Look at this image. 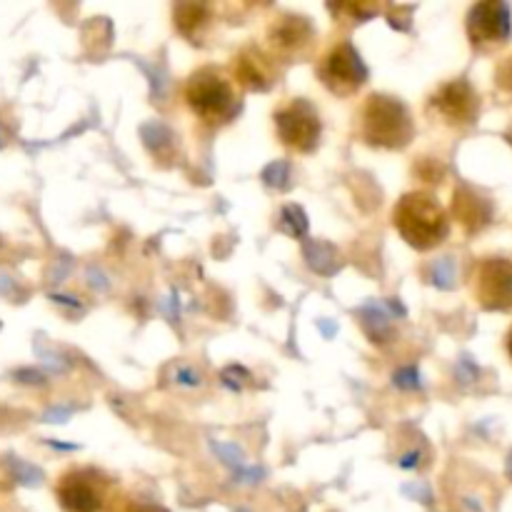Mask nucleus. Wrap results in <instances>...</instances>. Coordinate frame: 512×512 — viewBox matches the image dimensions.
<instances>
[{"instance_id": "f257e3e1", "label": "nucleus", "mask_w": 512, "mask_h": 512, "mask_svg": "<svg viewBox=\"0 0 512 512\" xmlns=\"http://www.w3.org/2000/svg\"><path fill=\"white\" fill-rule=\"evenodd\" d=\"M185 105L205 125H223L240 110V88L230 73L205 65L198 68L183 88Z\"/></svg>"}, {"instance_id": "f03ea898", "label": "nucleus", "mask_w": 512, "mask_h": 512, "mask_svg": "<svg viewBox=\"0 0 512 512\" xmlns=\"http://www.w3.org/2000/svg\"><path fill=\"white\" fill-rule=\"evenodd\" d=\"M393 225L400 238L415 250H430L450 233V220L443 205L425 190L405 193L393 208Z\"/></svg>"}, {"instance_id": "7ed1b4c3", "label": "nucleus", "mask_w": 512, "mask_h": 512, "mask_svg": "<svg viewBox=\"0 0 512 512\" xmlns=\"http://www.w3.org/2000/svg\"><path fill=\"white\" fill-rule=\"evenodd\" d=\"M358 135L370 148L403 150L413 140L415 125L400 100L375 93L360 105Z\"/></svg>"}, {"instance_id": "20e7f679", "label": "nucleus", "mask_w": 512, "mask_h": 512, "mask_svg": "<svg viewBox=\"0 0 512 512\" xmlns=\"http://www.w3.org/2000/svg\"><path fill=\"white\" fill-rule=\"evenodd\" d=\"M113 483L95 468H70L55 483V498L65 512H103Z\"/></svg>"}, {"instance_id": "39448f33", "label": "nucleus", "mask_w": 512, "mask_h": 512, "mask_svg": "<svg viewBox=\"0 0 512 512\" xmlns=\"http://www.w3.org/2000/svg\"><path fill=\"white\" fill-rule=\"evenodd\" d=\"M318 78L330 93L338 95V98H348L363 88L365 80H368V68H365L358 50L348 40H340L320 58Z\"/></svg>"}, {"instance_id": "423d86ee", "label": "nucleus", "mask_w": 512, "mask_h": 512, "mask_svg": "<svg viewBox=\"0 0 512 512\" xmlns=\"http://www.w3.org/2000/svg\"><path fill=\"white\" fill-rule=\"evenodd\" d=\"M275 133L280 143L293 153H310L318 145L323 123L318 110L308 100L295 98L275 110Z\"/></svg>"}, {"instance_id": "0eeeda50", "label": "nucleus", "mask_w": 512, "mask_h": 512, "mask_svg": "<svg viewBox=\"0 0 512 512\" xmlns=\"http://www.w3.org/2000/svg\"><path fill=\"white\" fill-rule=\"evenodd\" d=\"M428 108L445 125L465 128V125H473L475 118H478L480 98L468 80H450V83H443L435 90Z\"/></svg>"}, {"instance_id": "6e6552de", "label": "nucleus", "mask_w": 512, "mask_h": 512, "mask_svg": "<svg viewBox=\"0 0 512 512\" xmlns=\"http://www.w3.org/2000/svg\"><path fill=\"white\" fill-rule=\"evenodd\" d=\"M475 298L485 310L512 308V263L503 258H488L475 268Z\"/></svg>"}, {"instance_id": "1a4fd4ad", "label": "nucleus", "mask_w": 512, "mask_h": 512, "mask_svg": "<svg viewBox=\"0 0 512 512\" xmlns=\"http://www.w3.org/2000/svg\"><path fill=\"white\" fill-rule=\"evenodd\" d=\"M512 33L510 5L500 0H488L470 8L468 13V35L478 48L503 45Z\"/></svg>"}, {"instance_id": "9d476101", "label": "nucleus", "mask_w": 512, "mask_h": 512, "mask_svg": "<svg viewBox=\"0 0 512 512\" xmlns=\"http://www.w3.org/2000/svg\"><path fill=\"white\" fill-rule=\"evenodd\" d=\"M230 78L240 90H265L273 83V63L260 50L245 48L233 58Z\"/></svg>"}, {"instance_id": "9b49d317", "label": "nucleus", "mask_w": 512, "mask_h": 512, "mask_svg": "<svg viewBox=\"0 0 512 512\" xmlns=\"http://www.w3.org/2000/svg\"><path fill=\"white\" fill-rule=\"evenodd\" d=\"M310 40H313V28L308 20L298 18V15H283L268 30V43L275 55L303 53Z\"/></svg>"}, {"instance_id": "f8f14e48", "label": "nucleus", "mask_w": 512, "mask_h": 512, "mask_svg": "<svg viewBox=\"0 0 512 512\" xmlns=\"http://www.w3.org/2000/svg\"><path fill=\"white\" fill-rule=\"evenodd\" d=\"M453 210H455V218H458L460 223H463L465 228L470 230V233L480 230L490 220L488 203H485V200H480V198H475V195L470 193L468 188H463V190H458V193H455Z\"/></svg>"}, {"instance_id": "ddd939ff", "label": "nucleus", "mask_w": 512, "mask_h": 512, "mask_svg": "<svg viewBox=\"0 0 512 512\" xmlns=\"http://www.w3.org/2000/svg\"><path fill=\"white\" fill-rule=\"evenodd\" d=\"M208 23H210V10L205 8V5L188 3L175 8V28H178L185 38L193 40V43H198V38L203 35L205 25Z\"/></svg>"}, {"instance_id": "4468645a", "label": "nucleus", "mask_w": 512, "mask_h": 512, "mask_svg": "<svg viewBox=\"0 0 512 512\" xmlns=\"http://www.w3.org/2000/svg\"><path fill=\"white\" fill-rule=\"evenodd\" d=\"M115 512H168L165 508H160V505H150V503H138V500H125V503H120Z\"/></svg>"}, {"instance_id": "2eb2a0df", "label": "nucleus", "mask_w": 512, "mask_h": 512, "mask_svg": "<svg viewBox=\"0 0 512 512\" xmlns=\"http://www.w3.org/2000/svg\"><path fill=\"white\" fill-rule=\"evenodd\" d=\"M495 80H498L500 88L510 90V93H512V55H510V58H505L503 63L498 65V73H495Z\"/></svg>"}, {"instance_id": "dca6fc26", "label": "nucleus", "mask_w": 512, "mask_h": 512, "mask_svg": "<svg viewBox=\"0 0 512 512\" xmlns=\"http://www.w3.org/2000/svg\"><path fill=\"white\" fill-rule=\"evenodd\" d=\"M508 350H510V355H512V330H510V335H508Z\"/></svg>"}]
</instances>
